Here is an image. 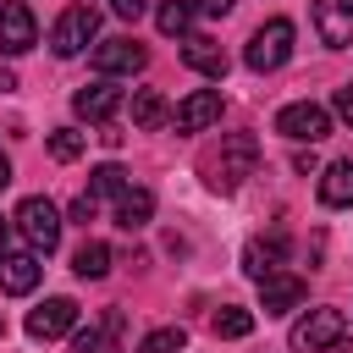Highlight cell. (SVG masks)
Instances as JSON below:
<instances>
[{"mask_svg": "<svg viewBox=\"0 0 353 353\" xmlns=\"http://www.w3.org/2000/svg\"><path fill=\"white\" fill-rule=\"evenodd\" d=\"M66 215H72V221H83V226H88V221H94V193H77V199H72V210H66Z\"/></svg>", "mask_w": 353, "mask_h": 353, "instance_id": "cell-27", "label": "cell"}, {"mask_svg": "<svg viewBox=\"0 0 353 353\" xmlns=\"http://www.w3.org/2000/svg\"><path fill=\"white\" fill-rule=\"evenodd\" d=\"M149 215H154V193H149V188H127V193L116 199V226H121V232L149 226Z\"/></svg>", "mask_w": 353, "mask_h": 353, "instance_id": "cell-18", "label": "cell"}, {"mask_svg": "<svg viewBox=\"0 0 353 353\" xmlns=\"http://www.w3.org/2000/svg\"><path fill=\"white\" fill-rule=\"evenodd\" d=\"M39 44V22L28 0H0V55H28Z\"/></svg>", "mask_w": 353, "mask_h": 353, "instance_id": "cell-8", "label": "cell"}, {"mask_svg": "<svg viewBox=\"0 0 353 353\" xmlns=\"http://www.w3.org/2000/svg\"><path fill=\"white\" fill-rule=\"evenodd\" d=\"M298 303H303V276L276 270V276L259 281V309H265V314H292Z\"/></svg>", "mask_w": 353, "mask_h": 353, "instance_id": "cell-14", "label": "cell"}, {"mask_svg": "<svg viewBox=\"0 0 353 353\" xmlns=\"http://www.w3.org/2000/svg\"><path fill=\"white\" fill-rule=\"evenodd\" d=\"M221 121V88H193L176 105V132H210Z\"/></svg>", "mask_w": 353, "mask_h": 353, "instance_id": "cell-12", "label": "cell"}, {"mask_svg": "<svg viewBox=\"0 0 353 353\" xmlns=\"http://www.w3.org/2000/svg\"><path fill=\"white\" fill-rule=\"evenodd\" d=\"M0 188H11V160H6V149H0Z\"/></svg>", "mask_w": 353, "mask_h": 353, "instance_id": "cell-32", "label": "cell"}, {"mask_svg": "<svg viewBox=\"0 0 353 353\" xmlns=\"http://www.w3.org/2000/svg\"><path fill=\"white\" fill-rule=\"evenodd\" d=\"M193 6H199L204 17H226V11H232V0H193Z\"/></svg>", "mask_w": 353, "mask_h": 353, "instance_id": "cell-30", "label": "cell"}, {"mask_svg": "<svg viewBox=\"0 0 353 353\" xmlns=\"http://www.w3.org/2000/svg\"><path fill=\"white\" fill-rule=\"evenodd\" d=\"M6 243H11V226H6V221H0V254H6Z\"/></svg>", "mask_w": 353, "mask_h": 353, "instance_id": "cell-33", "label": "cell"}, {"mask_svg": "<svg viewBox=\"0 0 353 353\" xmlns=\"http://www.w3.org/2000/svg\"><path fill=\"white\" fill-rule=\"evenodd\" d=\"M276 132L292 138V143H320V138L331 132V110L314 105V99H292V105L276 110Z\"/></svg>", "mask_w": 353, "mask_h": 353, "instance_id": "cell-6", "label": "cell"}, {"mask_svg": "<svg viewBox=\"0 0 353 353\" xmlns=\"http://www.w3.org/2000/svg\"><path fill=\"white\" fill-rule=\"evenodd\" d=\"M165 116H171V105H165V94H160V88H138V94H132V127L154 132Z\"/></svg>", "mask_w": 353, "mask_h": 353, "instance_id": "cell-19", "label": "cell"}, {"mask_svg": "<svg viewBox=\"0 0 353 353\" xmlns=\"http://www.w3.org/2000/svg\"><path fill=\"white\" fill-rule=\"evenodd\" d=\"M127 188H132V182H127V171H121L116 160H105V165L88 171V193H94V199H121Z\"/></svg>", "mask_w": 353, "mask_h": 353, "instance_id": "cell-21", "label": "cell"}, {"mask_svg": "<svg viewBox=\"0 0 353 353\" xmlns=\"http://www.w3.org/2000/svg\"><path fill=\"white\" fill-rule=\"evenodd\" d=\"M72 110H77L83 121H110V116L121 110V88H116L110 77H94V83H83V88L72 94Z\"/></svg>", "mask_w": 353, "mask_h": 353, "instance_id": "cell-11", "label": "cell"}, {"mask_svg": "<svg viewBox=\"0 0 353 353\" xmlns=\"http://www.w3.org/2000/svg\"><path fill=\"white\" fill-rule=\"evenodd\" d=\"M149 66V50L138 39H99L94 44V72L99 77H132Z\"/></svg>", "mask_w": 353, "mask_h": 353, "instance_id": "cell-7", "label": "cell"}, {"mask_svg": "<svg viewBox=\"0 0 353 353\" xmlns=\"http://www.w3.org/2000/svg\"><path fill=\"white\" fill-rule=\"evenodd\" d=\"M110 11H116V17H127V22H138V17L149 11V0H110Z\"/></svg>", "mask_w": 353, "mask_h": 353, "instance_id": "cell-28", "label": "cell"}, {"mask_svg": "<svg viewBox=\"0 0 353 353\" xmlns=\"http://www.w3.org/2000/svg\"><path fill=\"white\" fill-rule=\"evenodd\" d=\"M188 347V331L182 325H154L143 342H138V353H182Z\"/></svg>", "mask_w": 353, "mask_h": 353, "instance_id": "cell-24", "label": "cell"}, {"mask_svg": "<svg viewBox=\"0 0 353 353\" xmlns=\"http://www.w3.org/2000/svg\"><path fill=\"white\" fill-rule=\"evenodd\" d=\"M83 149H88V132H77V127H55L50 132V154L55 160H77Z\"/></svg>", "mask_w": 353, "mask_h": 353, "instance_id": "cell-25", "label": "cell"}, {"mask_svg": "<svg viewBox=\"0 0 353 353\" xmlns=\"http://www.w3.org/2000/svg\"><path fill=\"white\" fill-rule=\"evenodd\" d=\"M336 116L353 127V83H342V88H336Z\"/></svg>", "mask_w": 353, "mask_h": 353, "instance_id": "cell-29", "label": "cell"}, {"mask_svg": "<svg viewBox=\"0 0 353 353\" xmlns=\"http://www.w3.org/2000/svg\"><path fill=\"white\" fill-rule=\"evenodd\" d=\"M314 33L331 50H353V0H314Z\"/></svg>", "mask_w": 353, "mask_h": 353, "instance_id": "cell-10", "label": "cell"}, {"mask_svg": "<svg viewBox=\"0 0 353 353\" xmlns=\"http://www.w3.org/2000/svg\"><path fill=\"white\" fill-rule=\"evenodd\" d=\"M210 325H215V336H232V342H237V336H248V331H254V314H248V309H237V303H226V309H215V320H210Z\"/></svg>", "mask_w": 353, "mask_h": 353, "instance_id": "cell-23", "label": "cell"}, {"mask_svg": "<svg viewBox=\"0 0 353 353\" xmlns=\"http://www.w3.org/2000/svg\"><path fill=\"white\" fill-rule=\"evenodd\" d=\"M39 254L28 248V254H0V292H11V298H22V292H33L39 287Z\"/></svg>", "mask_w": 353, "mask_h": 353, "instance_id": "cell-15", "label": "cell"}, {"mask_svg": "<svg viewBox=\"0 0 353 353\" xmlns=\"http://www.w3.org/2000/svg\"><path fill=\"white\" fill-rule=\"evenodd\" d=\"M77 331V303L72 298H44L39 309H28V336L33 342H55Z\"/></svg>", "mask_w": 353, "mask_h": 353, "instance_id": "cell-9", "label": "cell"}, {"mask_svg": "<svg viewBox=\"0 0 353 353\" xmlns=\"http://www.w3.org/2000/svg\"><path fill=\"white\" fill-rule=\"evenodd\" d=\"M11 88H17V72H11V66H0V94H11Z\"/></svg>", "mask_w": 353, "mask_h": 353, "instance_id": "cell-31", "label": "cell"}, {"mask_svg": "<svg viewBox=\"0 0 353 353\" xmlns=\"http://www.w3.org/2000/svg\"><path fill=\"white\" fill-rule=\"evenodd\" d=\"M193 0H160V11H154V22H160V33L165 39H188V28H193Z\"/></svg>", "mask_w": 353, "mask_h": 353, "instance_id": "cell-20", "label": "cell"}, {"mask_svg": "<svg viewBox=\"0 0 353 353\" xmlns=\"http://www.w3.org/2000/svg\"><path fill=\"white\" fill-rule=\"evenodd\" d=\"M94 39H99V11H94V6H66V11L55 17V28H50V50H55L61 61L83 55Z\"/></svg>", "mask_w": 353, "mask_h": 353, "instance_id": "cell-3", "label": "cell"}, {"mask_svg": "<svg viewBox=\"0 0 353 353\" xmlns=\"http://www.w3.org/2000/svg\"><path fill=\"white\" fill-rule=\"evenodd\" d=\"M281 254H287V237H281V232H270V237H248V243H243V270H248L254 281H265V276L281 270Z\"/></svg>", "mask_w": 353, "mask_h": 353, "instance_id": "cell-13", "label": "cell"}, {"mask_svg": "<svg viewBox=\"0 0 353 353\" xmlns=\"http://www.w3.org/2000/svg\"><path fill=\"white\" fill-rule=\"evenodd\" d=\"M116 331H105V325H88V331H72V353H121L116 342H110Z\"/></svg>", "mask_w": 353, "mask_h": 353, "instance_id": "cell-26", "label": "cell"}, {"mask_svg": "<svg viewBox=\"0 0 353 353\" xmlns=\"http://www.w3.org/2000/svg\"><path fill=\"white\" fill-rule=\"evenodd\" d=\"M287 55H292V22H287V17H270V22L248 39V50H243V61H248L254 72H276V66H287Z\"/></svg>", "mask_w": 353, "mask_h": 353, "instance_id": "cell-5", "label": "cell"}, {"mask_svg": "<svg viewBox=\"0 0 353 353\" xmlns=\"http://www.w3.org/2000/svg\"><path fill=\"white\" fill-rule=\"evenodd\" d=\"M254 165H259V138L254 132H232V138H221V154L204 171H210V188L232 193L243 176H254Z\"/></svg>", "mask_w": 353, "mask_h": 353, "instance_id": "cell-1", "label": "cell"}, {"mask_svg": "<svg viewBox=\"0 0 353 353\" xmlns=\"http://www.w3.org/2000/svg\"><path fill=\"white\" fill-rule=\"evenodd\" d=\"M72 270H77L83 281H99V276L110 270V248H105V243H83V248L72 254Z\"/></svg>", "mask_w": 353, "mask_h": 353, "instance_id": "cell-22", "label": "cell"}, {"mask_svg": "<svg viewBox=\"0 0 353 353\" xmlns=\"http://www.w3.org/2000/svg\"><path fill=\"white\" fill-rule=\"evenodd\" d=\"M182 61H188L199 77H215V83L226 77V50H221L215 39H204V33H188V39H182Z\"/></svg>", "mask_w": 353, "mask_h": 353, "instance_id": "cell-16", "label": "cell"}, {"mask_svg": "<svg viewBox=\"0 0 353 353\" xmlns=\"http://www.w3.org/2000/svg\"><path fill=\"white\" fill-rule=\"evenodd\" d=\"M347 336V314L342 309H309L298 325H292V353H325V347H336Z\"/></svg>", "mask_w": 353, "mask_h": 353, "instance_id": "cell-4", "label": "cell"}, {"mask_svg": "<svg viewBox=\"0 0 353 353\" xmlns=\"http://www.w3.org/2000/svg\"><path fill=\"white\" fill-rule=\"evenodd\" d=\"M11 221H17V232L28 237V248H33V254H55L61 226H66V221H61V210H55L44 193H28V199L17 204V215H11Z\"/></svg>", "mask_w": 353, "mask_h": 353, "instance_id": "cell-2", "label": "cell"}, {"mask_svg": "<svg viewBox=\"0 0 353 353\" xmlns=\"http://www.w3.org/2000/svg\"><path fill=\"white\" fill-rule=\"evenodd\" d=\"M320 204L325 210H347L353 204V160H331L320 171Z\"/></svg>", "mask_w": 353, "mask_h": 353, "instance_id": "cell-17", "label": "cell"}]
</instances>
